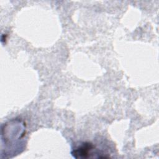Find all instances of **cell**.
<instances>
[{"label":"cell","instance_id":"1","mask_svg":"<svg viewBox=\"0 0 159 159\" xmlns=\"http://www.w3.org/2000/svg\"><path fill=\"white\" fill-rule=\"evenodd\" d=\"M26 125L20 118L12 119L2 125L1 151L4 150L6 158L20 153L24 147Z\"/></svg>","mask_w":159,"mask_h":159},{"label":"cell","instance_id":"2","mask_svg":"<svg viewBox=\"0 0 159 159\" xmlns=\"http://www.w3.org/2000/svg\"><path fill=\"white\" fill-rule=\"evenodd\" d=\"M71 155L75 158H91L93 155H98L99 158H107L102 152H98L95 145L89 142H83L77 145L72 150Z\"/></svg>","mask_w":159,"mask_h":159}]
</instances>
